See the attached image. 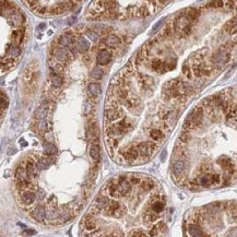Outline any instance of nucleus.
Returning <instances> with one entry per match:
<instances>
[{
	"label": "nucleus",
	"instance_id": "nucleus-45",
	"mask_svg": "<svg viewBox=\"0 0 237 237\" xmlns=\"http://www.w3.org/2000/svg\"><path fill=\"white\" fill-rule=\"evenodd\" d=\"M36 232L34 230H24V233H23V235H35Z\"/></svg>",
	"mask_w": 237,
	"mask_h": 237
},
{
	"label": "nucleus",
	"instance_id": "nucleus-40",
	"mask_svg": "<svg viewBox=\"0 0 237 237\" xmlns=\"http://www.w3.org/2000/svg\"><path fill=\"white\" fill-rule=\"evenodd\" d=\"M86 36L90 38V40H92L93 42H96V40H100V35L96 33V32H94V31H91V30H89V31H86Z\"/></svg>",
	"mask_w": 237,
	"mask_h": 237
},
{
	"label": "nucleus",
	"instance_id": "nucleus-37",
	"mask_svg": "<svg viewBox=\"0 0 237 237\" xmlns=\"http://www.w3.org/2000/svg\"><path fill=\"white\" fill-rule=\"evenodd\" d=\"M126 211H127L126 207L123 206V204H119L118 208L116 209V211L114 213V217H121L123 214H126Z\"/></svg>",
	"mask_w": 237,
	"mask_h": 237
},
{
	"label": "nucleus",
	"instance_id": "nucleus-4",
	"mask_svg": "<svg viewBox=\"0 0 237 237\" xmlns=\"http://www.w3.org/2000/svg\"><path fill=\"white\" fill-rule=\"evenodd\" d=\"M157 149V146L154 142H142L137 146V151L139 153V156H142L144 159H149Z\"/></svg>",
	"mask_w": 237,
	"mask_h": 237
},
{
	"label": "nucleus",
	"instance_id": "nucleus-25",
	"mask_svg": "<svg viewBox=\"0 0 237 237\" xmlns=\"http://www.w3.org/2000/svg\"><path fill=\"white\" fill-rule=\"evenodd\" d=\"M189 234L191 236H203V233H202V230L200 228V226L198 225V223H190L189 224Z\"/></svg>",
	"mask_w": 237,
	"mask_h": 237
},
{
	"label": "nucleus",
	"instance_id": "nucleus-13",
	"mask_svg": "<svg viewBox=\"0 0 237 237\" xmlns=\"http://www.w3.org/2000/svg\"><path fill=\"white\" fill-rule=\"evenodd\" d=\"M185 162L183 161V160H177V161H175L174 163H173V174H174L175 177H177V178H179V177L181 176V174L184 173V170H185Z\"/></svg>",
	"mask_w": 237,
	"mask_h": 237
},
{
	"label": "nucleus",
	"instance_id": "nucleus-15",
	"mask_svg": "<svg viewBox=\"0 0 237 237\" xmlns=\"http://www.w3.org/2000/svg\"><path fill=\"white\" fill-rule=\"evenodd\" d=\"M77 49H78V52L82 53V54L86 53L87 50L90 49L89 40H87L85 37H83V36L78 37V40H77Z\"/></svg>",
	"mask_w": 237,
	"mask_h": 237
},
{
	"label": "nucleus",
	"instance_id": "nucleus-24",
	"mask_svg": "<svg viewBox=\"0 0 237 237\" xmlns=\"http://www.w3.org/2000/svg\"><path fill=\"white\" fill-rule=\"evenodd\" d=\"M164 208H165V202L162 201L159 197L155 198L154 202H153L152 207H151L152 211H154V212H156V213H161V212H163Z\"/></svg>",
	"mask_w": 237,
	"mask_h": 237
},
{
	"label": "nucleus",
	"instance_id": "nucleus-23",
	"mask_svg": "<svg viewBox=\"0 0 237 237\" xmlns=\"http://www.w3.org/2000/svg\"><path fill=\"white\" fill-rule=\"evenodd\" d=\"M47 113H48V104H43L40 108L37 109L36 112V119L37 120H43V119H46V116H47Z\"/></svg>",
	"mask_w": 237,
	"mask_h": 237
},
{
	"label": "nucleus",
	"instance_id": "nucleus-19",
	"mask_svg": "<svg viewBox=\"0 0 237 237\" xmlns=\"http://www.w3.org/2000/svg\"><path fill=\"white\" fill-rule=\"evenodd\" d=\"M87 92H89V94L92 97L99 96L102 92L101 85L99 83H90L89 86H87Z\"/></svg>",
	"mask_w": 237,
	"mask_h": 237
},
{
	"label": "nucleus",
	"instance_id": "nucleus-11",
	"mask_svg": "<svg viewBox=\"0 0 237 237\" xmlns=\"http://www.w3.org/2000/svg\"><path fill=\"white\" fill-rule=\"evenodd\" d=\"M25 170H26V173L29 175L30 179L31 178H35L38 175V168L35 164V161H33L32 159H29L26 162V166H25Z\"/></svg>",
	"mask_w": 237,
	"mask_h": 237
},
{
	"label": "nucleus",
	"instance_id": "nucleus-27",
	"mask_svg": "<svg viewBox=\"0 0 237 237\" xmlns=\"http://www.w3.org/2000/svg\"><path fill=\"white\" fill-rule=\"evenodd\" d=\"M90 156L92 157L95 161H99L100 157H101V150H100V146L97 144H93L90 148Z\"/></svg>",
	"mask_w": 237,
	"mask_h": 237
},
{
	"label": "nucleus",
	"instance_id": "nucleus-22",
	"mask_svg": "<svg viewBox=\"0 0 237 237\" xmlns=\"http://www.w3.org/2000/svg\"><path fill=\"white\" fill-rule=\"evenodd\" d=\"M123 101V104L126 106L127 108H136V107H139L141 104L140 100L137 99V97H131V99H125V100H121Z\"/></svg>",
	"mask_w": 237,
	"mask_h": 237
},
{
	"label": "nucleus",
	"instance_id": "nucleus-3",
	"mask_svg": "<svg viewBox=\"0 0 237 237\" xmlns=\"http://www.w3.org/2000/svg\"><path fill=\"white\" fill-rule=\"evenodd\" d=\"M230 55L228 49L226 48L225 46L224 47L222 46L221 48H220V49L215 53L214 56H213V63H214L215 67L221 68V67H223V66L225 65L228 60H230Z\"/></svg>",
	"mask_w": 237,
	"mask_h": 237
},
{
	"label": "nucleus",
	"instance_id": "nucleus-46",
	"mask_svg": "<svg viewBox=\"0 0 237 237\" xmlns=\"http://www.w3.org/2000/svg\"><path fill=\"white\" fill-rule=\"evenodd\" d=\"M166 155H167V153H166V151H164V152H163V154L161 155V160H162V162H164V161H165V159H166Z\"/></svg>",
	"mask_w": 237,
	"mask_h": 237
},
{
	"label": "nucleus",
	"instance_id": "nucleus-31",
	"mask_svg": "<svg viewBox=\"0 0 237 237\" xmlns=\"http://www.w3.org/2000/svg\"><path fill=\"white\" fill-rule=\"evenodd\" d=\"M140 187L143 189L144 191H150L154 188V183L153 180H150V179H146V180H141L140 181Z\"/></svg>",
	"mask_w": 237,
	"mask_h": 237
},
{
	"label": "nucleus",
	"instance_id": "nucleus-10",
	"mask_svg": "<svg viewBox=\"0 0 237 237\" xmlns=\"http://www.w3.org/2000/svg\"><path fill=\"white\" fill-rule=\"evenodd\" d=\"M110 58H112V54H110L107 49H102V50H100V53L97 54L96 61L99 65L105 66L110 61Z\"/></svg>",
	"mask_w": 237,
	"mask_h": 237
},
{
	"label": "nucleus",
	"instance_id": "nucleus-28",
	"mask_svg": "<svg viewBox=\"0 0 237 237\" xmlns=\"http://www.w3.org/2000/svg\"><path fill=\"white\" fill-rule=\"evenodd\" d=\"M50 80H52L53 86L56 87V89L57 87H60L63 83V77L60 76V73H53Z\"/></svg>",
	"mask_w": 237,
	"mask_h": 237
},
{
	"label": "nucleus",
	"instance_id": "nucleus-30",
	"mask_svg": "<svg viewBox=\"0 0 237 237\" xmlns=\"http://www.w3.org/2000/svg\"><path fill=\"white\" fill-rule=\"evenodd\" d=\"M31 180L30 179H22V180H16V188L18 190L23 191L25 189H29V187L31 186Z\"/></svg>",
	"mask_w": 237,
	"mask_h": 237
},
{
	"label": "nucleus",
	"instance_id": "nucleus-33",
	"mask_svg": "<svg viewBox=\"0 0 237 237\" xmlns=\"http://www.w3.org/2000/svg\"><path fill=\"white\" fill-rule=\"evenodd\" d=\"M220 164H221V167L224 168V170H232V161L228 157L223 156V159L220 161Z\"/></svg>",
	"mask_w": 237,
	"mask_h": 237
},
{
	"label": "nucleus",
	"instance_id": "nucleus-41",
	"mask_svg": "<svg viewBox=\"0 0 237 237\" xmlns=\"http://www.w3.org/2000/svg\"><path fill=\"white\" fill-rule=\"evenodd\" d=\"M179 139H180V141H181V142H184V143L188 142V141L191 139L190 134H189V131H187V130H184L183 133H181L180 137H179Z\"/></svg>",
	"mask_w": 237,
	"mask_h": 237
},
{
	"label": "nucleus",
	"instance_id": "nucleus-6",
	"mask_svg": "<svg viewBox=\"0 0 237 237\" xmlns=\"http://www.w3.org/2000/svg\"><path fill=\"white\" fill-rule=\"evenodd\" d=\"M123 112L121 109L117 107H109V108H106L105 110V118L106 120H109V121H116L118 119L123 118Z\"/></svg>",
	"mask_w": 237,
	"mask_h": 237
},
{
	"label": "nucleus",
	"instance_id": "nucleus-1",
	"mask_svg": "<svg viewBox=\"0 0 237 237\" xmlns=\"http://www.w3.org/2000/svg\"><path fill=\"white\" fill-rule=\"evenodd\" d=\"M191 22H193V21L188 18L185 13H183L179 18H177L176 21L174 22V31L181 36H187L188 34L190 33Z\"/></svg>",
	"mask_w": 237,
	"mask_h": 237
},
{
	"label": "nucleus",
	"instance_id": "nucleus-14",
	"mask_svg": "<svg viewBox=\"0 0 237 237\" xmlns=\"http://www.w3.org/2000/svg\"><path fill=\"white\" fill-rule=\"evenodd\" d=\"M176 118H177V113L175 112V110H167V112H165L163 114V116H162V119H163L164 123H166L168 126H170V128H172V126L175 123V121H176Z\"/></svg>",
	"mask_w": 237,
	"mask_h": 237
},
{
	"label": "nucleus",
	"instance_id": "nucleus-26",
	"mask_svg": "<svg viewBox=\"0 0 237 237\" xmlns=\"http://www.w3.org/2000/svg\"><path fill=\"white\" fill-rule=\"evenodd\" d=\"M14 176H16V180H22V179H30L29 175L26 173V170H25L23 166H19L16 170V173H14Z\"/></svg>",
	"mask_w": 237,
	"mask_h": 237
},
{
	"label": "nucleus",
	"instance_id": "nucleus-7",
	"mask_svg": "<svg viewBox=\"0 0 237 237\" xmlns=\"http://www.w3.org/2000/svg\"><path fill=\"white\" fill-rule=\"evenodd\" d=\"M74 42H76V36L72 33H70V32H66L63 35L59 36L58 38V45L63 47L72 46V45L74 44Z\"/></svg>",
	"mask_w": 237,
	"mask_h": 237
},
{
	"label": "nucleus",
	"instance_id": "nucleus-21",
	"mask_svg": "<svg viewBox=\"0 0 237 237\" xmlns=\"http://www.w3.org/2000/svg\"><path fill=\"white\" fill-rule=\"evenodd\" d=\"M151 68L154 70L155 72H159V73H165V66H164V61L160 60V59H155V60L152 61L151 63Z\"/></svg>",
	"mask_w": 237,
	"mask_h": 237
},
{
	"label": "nucleus",
	"instance_id": "nucleus-17",
	"mask_svg": "<svg viewBox=\"0 0 237 237\" xmlns=\"http://www.w3.org/2000/svg\"><path fill=\"white\" fill-rule=\"evenodd\" d=\"M210 173H206V174H203L202 176H200L199 178H198V185L199 186H202V187H210V186H212V177H211Z\"/></svg>",
	"mask_w": 237,
	"mask_h": 237
},
{
	"label": "nucleus",
	"instance_id": "nucleus-38",
	"mask_svg": "<svg viewBox=\"0 0 237 237\" xmlns=\"http://www.w3.org/2000/svg\"><path fill=\"white\" fill-rule=\"evenodd\" d=\"M208 8H214V9H217V8H223V0H212L207 5Z\"/></svg>",
	"mask_w": 237,
	"mask_h": 237
},
{
	"label": "nucleus",
	"instance_id": "nucleus-35",
	"mask_svg": "<svg viewBox=\"0 0 237 237\" xmlns=\"http://www.w3.org/2000/svg\"><path fill=\"white\" fill-rule=\"evenodd\" d=\"M92 78L96 79V80H100V79L103 77V70H102L101 67H95L93 70H92V73H91Z\"/></svg>",
	"mask_w": 237,
	"mask_h": 237
},
{
	"label": "nucleus",
	"instance_id": "nucleus-39",
	"mask_svg": "<svg viewBox=\"0 0 237 237\" xmlns=\"http://www.w3.org/2000/svg\"><path fill=\"white\" fill-rule=\"evenodd\" d=\"M9 105V102H8V99L3 95L2 93L0 94V109H6Z\"/></svg>",
	"mask_w": 237,
	"mask_h": 237
},
{
	"label": "nucleus",
	"instance_id": "nucleus-2",
	"mask_svg": "<svg viewBox=\"0 0 237 237\" xmlns=\"http://www.w3.org/2000/svg\"><path fill=\"white\" fill-rule=\"evenodd\" d=\"M25 3H26L27 6H29L31 9H33L34 11H37L38 9H40V8H47L48 9V11H49V1L50 0H23ZM66 0H59V5H58V7L60 8L61 9V5H63V2H65ZM74 3H79V2H82L83 0H72ZM63 10V9H61ZM65 13V12H63Z\"/></svg>",
	"mask_w": 237,
	"mask_h": 237
},
{
	"label": "nucleus",
	"instance_id": "nucleus-16",
	"mask_svg": "<svg viewBox=\"0 0 237 237\" xmlns=\"http://www.w3.org/2000/svg\"><path fill=\"white\" fill-rule=\"evenodd\" d=\"M54 163V160L49 156H46V157H40L38 161L35 162L36 166H37L38 170H47V168L49 167L52 164Z\"/></svg>",
	"mask_w": 237,
	"mask_h": 237
},
{
	"label": "nucleus",
	"instance_id": "nucleus-42",
	"mask_svg": "<svg viewBox=\"0 0 237 237\" xmlns=\"http://www.w3.org/2000/svg\"><path fill=\"white\" fill-rule=\"evenodd\" d=\"M128 179H129V181L131 183V185H139L140 181H141V179L139 178V177H136V176H131L130 178H128Z\"/></svg>",
	"mask_w": 237,
	"mask_h": 237
},
{
	"label": "nucleus",
	"instance_id": "nucleus-36",
	"mask_svg": "<svg viewBox=\"0 0 237 237\" xmlns=\"http://www.w3.org/2000/svg\"><path fill=\"white\" fill-rule=\"evenodd\" d=\"M58 219L60 223H66V222H68L71 219V214L68 211H63L60 214H58Z\"/></svg>",
	"mask_w": 237,
	"mask_h": 237
},
{
	"label": "nucleus",
	"instance_id": "nucleus-47",
	"mask_svg": "<svg viewBox=\"0 0 237 237\" xmlns=\"http://www.w3.org/2000/svg\"><path fill=\"white\" fill-rule=\"evenodd\" d=\"M2 119H3V113H2V112H0V123H1Z\"/></svg>",
	"mask_w": 237,
	"mask_h": 237
},
{
	"label": "nucleus",
	"instance_id": "nucleus-8",
	"mask_svg": "<svg viewBox=\"0 0 237 237\" xmlns=\"http://www.w3.org/2000/svg\"><path fill=\"white\" fill-rule=\"evenodd\" d=\"M83 227L86 232H95L97 230V223L96 220L94 217L93 214L89 213V214L85 216L84 221H83Z\"/></svg>",
	"mask_w": 237,
	"mask_h": 237
},
{
	"label": "nucleus",
	"instance_id": "nucleus-29",
	"mask_svg": "<svg viewBox=\"0 0 237 237\" xmlns=\"http://www.w3.org/2000/svg\"><path fill=\"white\" fill-rule=\"evenodd\" d=\"M44 146V151L46 154L54 155L57 153V148L53 143H50V142H44V146Z\"/></svg>",
	"mask_w": 237,
	"mask_h": 237
},
{
	"label": "nucleus",
	"instance_id": "nucleus-18",
	"mask_svg": "<svg viewBox=\"0 0 237 237\" xmlns=\"http://www.w3.org/2000/svg\"><path fill=\"white\" fill-rule=\"evenodd\" d=\"M165 230H167V227H166L165 223H164V222H159V223L153 226V228L150 232V235L151 236H157V235H161L162 233L165 232Z\"/></svg>",
	"mask_w": 237,
	"mask_h": 237
},
{
	"label": "nucleus",
	"instance_id": "nucleus-32",
	"mask_svg": "<svg viewBox=\"0 0 237 237\" xmlns=\"http://www.w3.org/2000/svg\"><path fill=\"white\" fill-rule=\"evenodd\" d=\"M150 137L153 141H160L164 138V133L160 129H152L150 131Z\"/></svg>",
	"mask_w": 237,
	"mask_h": 237
},
{
	"label": "nucleus",
	"instance_id": "nucleus-34",
	"mask_svg": "<svg viewBox=\"0 0 237 237\" xmlns=\"http://www.w3.org/2000/svg\"><path fill=\"white\" fill-rule=\"evenodd\" d=\"M224 29H225L228 33H235V31H236V20L233 19V21H228V22L224 25Z\"/></svg>",
	"mask_w": 237,
	"mask_h": 237
},
{
	"label": "nucleus",
	"instance_id": "nucleus-20",
	"mask_svg": "<svg viewBox=\"0 0 237 237\" xmlns=\"http://www.w3.org/2000/svg\"><path fill=\"white\" fill-rule=\"evenodd\" d=\"M104 43H105V45L108 47H117L118 45H120L121 40L116 35H108L107 37L105 38Z\"/></svg>",
	"mask_w": 237,
	"mask_h": 237
},
{
	"label": "nucleus",
	"instance_id": "nucleus-44",
	"mask_svg": "<svg viewBox=\"0 0 237 237\" xmlns=\"http://www.w3.org/2000/svg\"><path fill=\"white\" fill-rule=\"evenodd\" d=\"M162 23H163V20H160L159 22H157L156 24H155L154 26H153V32H156L157 30H159V27L162 25Z\"/></svg>",
	"mask_w": 237,
	"mask_h": 237
},
{
	"label": "nucleus",
	"instance_id": "nucleus-9",
	"mask_svg": "<svg viewBox=\"0 0 237 237\" xmlns=\"http://www.w3.org/2000/svg\"><path fill=\"white\" fill-rule=\"evenodd\" d=\"M109 202L110 200L108 199L107 197L105 196H99V197L95 199V202H94V207H93V210L97 211H104L108 206H109Z\"/></svg>",
	"mask_w": 237,
	"mask_h": 237
},
{
	"label": "nucleus",
	"instance_id": "nucleus-5",
	"mask_svg": "<svg viewBox=\"0 0 237 237\" xmlns=\"http://www.w3.org/2000/svg\"><path fill=\"white\" fill-rule=\"evenodd\" d=\"M35 199H36V195L34 191H31L29 189H25L21 193V196H20V201L23 206H32V204L35 202Z\"/></svg>",
	"mask_w": 237,
	"mask_h": 237
},
{
	"label": "nucleus",
	"instance_id": "nucleus-43",
	"mask_svg": "<svg viewBox=\"0 0 237 237\" xmlns=\"http://www.w3.org/2000/svg\"><path fill=\"white\" fill-rule=\"evenodd\" d=\"M130 236H146L144 232H141V230H133V233H130Z\"/></svg>",
	"mask_w": 237,
	"mask_h": 237
},
{
	"label": "nucleus",
	"instance_id": "nucleus-12",
	"mask_svg": "<svg viewBox=\"0 0 237 237\" xmlns=\"http://www.w3.org/2000/svg\"><path fill=\"white\" fill-rule=\"evenodd\" d=\"M31 216L37 222H44L45 217H46V211H45L44 207L42 206L36 207L31 212Z\"/></svg>",
	"mask_w": 237,
	"mask_h": 237
}]
</instances>
